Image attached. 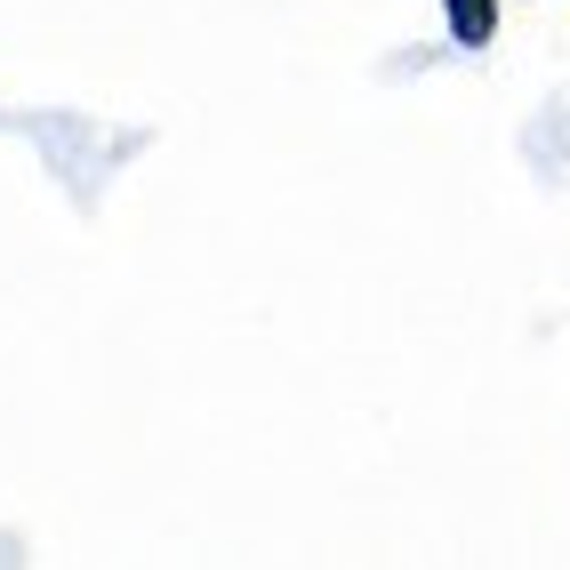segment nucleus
<instances>
[{
  "label": "nucleus",
  "mask_w": 570,
  "mask_h": 570,
  "mask_svg": "<svg viewBox=\"0 0 570 570\" xmlns=\"http://www.w3.org/2000/svg\"><path fill=\"white\" fill-rule=\"evenodd\" d=\"M442 9H450V41L459 49H482L499 32V0H442Z\"/></svg>",
  "instance_id": "obj_1"
}]
</instances>
